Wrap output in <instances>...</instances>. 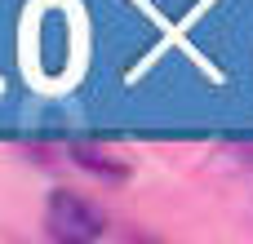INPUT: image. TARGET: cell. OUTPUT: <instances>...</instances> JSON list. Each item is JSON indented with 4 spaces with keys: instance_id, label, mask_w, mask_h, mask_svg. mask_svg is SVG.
Segmentation results:
<instances>
[{
    "instance_id": "obj_1",
    "label": "cell",
    "mask_w": 253,
    "mask_h": 244,
    "mask_svg": "<svg viewBox=\"0 0 253 244\" xmlns=\"http://www.w3.org/2000/svg\"><path fill=\"white\" fill-rule=\"evenodd\" d=\"M44 231L62 244H89L107 236V218L89 200H80L71 191H53L49 204H44Z\"/></svg>"
}]
</instances>
